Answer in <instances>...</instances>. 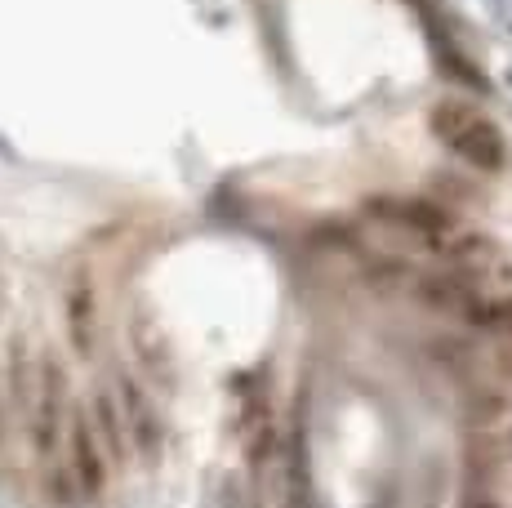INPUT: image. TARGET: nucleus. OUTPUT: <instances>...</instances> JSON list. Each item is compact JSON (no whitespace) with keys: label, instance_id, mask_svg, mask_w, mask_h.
<instances>
[{"label":"nucleus","instance_id":"obj_1","mask_svg":"<svg viewBox=\"0 0 512 508\" xmlns=\"http://www.w3.org/2000/svg\"><path fill=\"white\" fill-rule=\"evenodd\" d=\"M432 134H437V143L446 152H455L464 165L481 174H499L508 161V143L504 134H499V125L490 121V116H481L477 107H468L464 99H446L432 107L428 116Z\"/></svg>","mask_w":512,"mask_h":508},{"label":"nucleus","instance_id":"obj_2","mask_svg":"<svg viewBox=\"0 0 512 508\" xmlns=\"http://www.w3.org/2000/svg\"><path fill=\"white\" fill-rule=\"evenodd\" d=\"M366 214H370V219H379L383 228L415 237L419 246H428V250L437 246L441 237H450V232L459 228L455 214H450L446 205L428 201V197H370Z\"/></svg>","mask_w":512,"mask_h":508},{"label":"nucleus","instance_id":"obj_3","mask_svg":"<svg viewBox=\"0 0 512 508\" xmlns=\"http://www.w3.org/2000/svg\"><path fill=\"white\" fill-rule=\"evenodd\" d=\"M63 397H67V370L58 366L54 353H45L32 388V446L41 459L54 455L58 433H63Z\"/></svg>","mask_w":512,"mask_h":508},{"label":"nucleus","instance_id":"obj_4","mask_svg":"<svg viewBox=\"0 0 512 508\" xmlns=\"http://www.w3.org/2000/svg\"><path fill=\"white\" fill-rule=\"evenodd\" d=\"M121 415H125V433H130L134 451H139L147 464H156L165 451V419H161V410H156L152 393H147L134 375H121Z\"/></svg>","mask_w":512,"mask_h":508},{"label":"nucleus","instance_id":"obj_5","mask_svg":"<svg viewBox=\"0 0 512 508\" xmlns=\"http://www.w3.org/2000/svg\"><path fill=\"white\" fill-rule=\"evenodd\" d=\"M67 442H72V477L81 486V495H103L107 486V451L103 437H98L94 419L85 410H76L72 424H67Z\"/></svg>","mask_w":512,"mask_h":508},{"label":"nucleus","instance_id":"obj_6","mask_svg":"<svg viewBox=\"0 0 512 508\" xmlns=\"http://www.w3.org/2000/svg\"><path fill=\"white\" fill-rule=\"evenodd\" d=\"M410 290H415V299L423 308L455 312V317H468V312L477 308V299H481L477 281L464 277V272H455V268H446V272H415Z\"/></svg>","mask_w":512,"mask_h":508},{"label":"nucleus","instance_id":"obj_7","mask_svg":"<svg viewBox=\"0 0 512 508\" xmlns=\"http://www.w3.org/2000/svg\"><path fill=\"white\" fill-rule=\"evenodd\" d=\"M63 317H67V339H72L76 357H94L98 344V290L90 272H76L63 290Z\"/></svg>","mask_w":512,"mask_h":508},{"label":"nucleus","instance_id":"obj_8","mask_svg":"<svg viewBox=\"0 0 512 508\" xmlns=\"http://www.w3.org/2000/svg\"><path fill=\"white\" fill-rule=\"evenodd\" d=\"M130 348H134V357H139V366H143L147 379H156L161 388H174V384H179L174 348H170V339H165V330L156 326L147 312L130 317Z\"/></svg>","mask_w":512,"mask_h":508},{"label":"nucleus","instance_id":"obj_9","mask_svg":"<svg viewBox=\"0 0 512 508\" xmlns=\"http://www.w3.org/2000/svg\"><path fill=\"white\" fill-rule=\"evenodd\" d=\"M90 419H94V428H98V437H103V451L112 464H121L125 459V415H121V406L112 402L107 393H94V402H90Z\"/></svg>","mask_w":512,"mask_h":508},{"label":"nucleus","instance_id":"obj_10","mask_svg":"<svg viewBox=\"0 0 512 508\" xmlns=\"http://www.w3.org/2000/svg\"><path fill=\"white\" fill-rule=\"evenodd\" d=\"M468 321L477 330H490V335L512 339V290L508 295H481L477 308L468 312Z\"/></svg>","mask_w":512,"mask_h":508},{"label":"nucleus","instance_id":"obj_11","mask_svg":"<svg viewBox=\"0 0 512 508\" xmlns=\"http://www.w3.org/2000/svg\"><path fill=\"white\" fill-rule=\"evenodd\" d=\"M49 495H54L58 504H76L81 486H76V477H72V473H54V477H49Z\"/></svg>","mask_w":512,"mask_h":508},{"label":"nucleus","instance_id":"obj_12","mask_svg":"<svg viewBox=\"0 0 512 508\" xmlns=\"http://www.w3.org/2000/svg\"><path fill=\"white\" fill-rule=\"evenodd\" d=\"M508 370H512V357H508Z\"/></svg>","mask_w":512,"mask_h":508}]
</instances>
